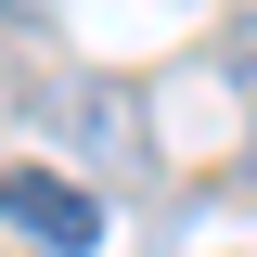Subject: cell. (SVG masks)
<instances>
[{
	"label": "cell",
	"instance_id": "obj_2",
	"mask_svg": "<svg viewBox=\"0 0 257 257\" xmlns=\"http://www.w3.org/2000/svg\"><path fill=\"white\" fill-rule=\"evenodd\" d=\"M52 116H64V142H77L90 167H142V103H128V90H103V77H77V90H64Z\"/></svg>",
	"mask_w": 257,
	"mask_h": 257
},
{
	"label": "cell",
	"instance_id": "obj_1",
	"mask_svg": "<svg viewBox=\"0 0 257 257\" xmlns=\"http://www.w3.org/2000/svg\"><path fill=\"white\" fill-rule=\"evenodd\" d=\"M103 206L90 180H64V167H0V231H26L39 257H103Z\"/></svg>",
	"mask_w": 257,
	"mask_h": 257
},
{
	"label": "cell",
	"instance_id": "obj_4",
	"mask_svg": "<svg viewBox=\"0 0 257 257\" xmlns=\"http://www.w3.org/2000/svg\"><path fill=\"white\" fill-rule=\"evenodd\" d=\"M244 180H257V155H244Z\"/></svg>",
	"mask_w": 257,
	"mask_h": 257
},
{
	"label": "cell",
	"instance_id": "obj_3",
	"mask_svg": "<svg viewBox=\"0 0 257 257\" xmlns=\"http://www.w3.org/2000/svg\"><path fill=\"white\" fill-rule=\"evenodd\" d=\"M0 13H13V26H52V0H0Z\"/></svg>",
	"mask_w": 257,
	"mask_h": 257
}]
</instances>
